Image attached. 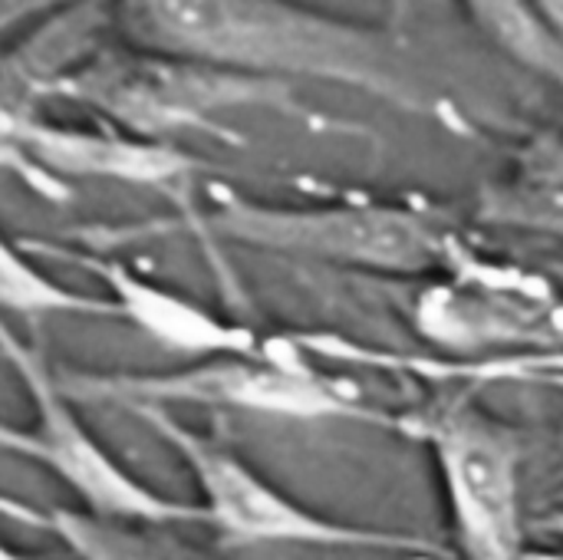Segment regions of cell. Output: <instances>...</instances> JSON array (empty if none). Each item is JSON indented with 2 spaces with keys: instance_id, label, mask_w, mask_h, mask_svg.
<instances>
[{
  "instance_id": "obj_1",
  "label": "cell",
  "mask_w": 563,
  "mask_h": 560,
  "mask_svg": "<svg viewBox=\"0 0 563 560\" xmlns=\"http://www.w3.org/2000/svg\"><path fill=\"white\" fill-rule=\"evenodd\" d=\"M125 30L175 59L251 79L317 76L412 102L399 40L297 0H122Z\"/></svg>"
},
{
  "instance_id": "obj_15",
  "label": "cell",
  "mask_w": 563,
  "mask_h": 560,
  "mask_svg": "<svg viewBox=\"0 0 563 560\" xmlns=\"http://www.w3.org/2000/svg\"><path fill=\"white\" fill-rule=\"evenodd\" d=\"M0 560H20V558H13V554H7V551L0 548Z\"/></svg>"
},
{
  "instance_id": "obj_3",
  "label": "cell",
  "mask_w": 563,
  "mask_h": 560,
  "mask_svg": "<svg viewBox=\"0 0 563 560\" xmlns=\"http://www.w3.org/2000/svg\"><path fill=\"white\" fill-rule=\"evenodd\" d=\"M63 393L82 403H109L142 409H165L172 403L234 406L277 416H323L336 413L340 399L317 376L247 356H211L201 366L165 376H63Z\"/></svg>"
},
{
  "instance_id": "obj_11",
  "label": "cell",
  "mask_w": 563,
  "mask_h": 560,
  "mask_svg": "<svg viewBox=\"0 0 563 560\" xmlns=\"http://www.w3.org/2000/svg\"><path fill=\"white\" fill-rule=\"evenodd\" d=\"M0 310L10 314H109L115 317L112 300H92L66 290L63 284L49 281L36 271L3 234H0Z\"/></svg>"
},
{
  "instance_id": "obj_14",
  "label": "cell",
  "mask_w": 563,
  "mask_h": 560,
  "mask_svg": "<svg viewBox=\"0 0 563 560\" xmlns=\"http://www.w3.org/2000/svg\"><path fill=\"white\" fill-rule=\"evenodd\" d=\"M409 7H412V0H389V13H393V20L399 23V20L409 13Z\"/></svg>"
},
{
  "instance_id": "obj_12",
  "label": "cell",
  "mask_w": 563,
  "mask_h": 560,
  "mask_svg": "<svg viewBox=\"0 0 563 560\" xmlns=\"http://www.w3.org/2000/svg\"><path fill=\"white\" fill-rule=\"evenodd\" d=\"M528 7L534 10L541 26L551 33V40L563 50V0H528Z\"/></svg>"
},
{
  "instance_id": "obj_9",
  "label": "cell",
  "mask_w": 563,
  "mask_h": 560,
  "mask_svg": "<svg viewBox=\"0 0 563 560\" xmlns=\"http://www.w3.org/2000/svg\"><path fill=\"white\" fill-rule=\"evenodd\" d=\"M46 525L79 560H211L168 531H155L162 525L112 521L86 512H53Z\"/></svg>"
},
{
  "instance_id": "obj_13",
  "label": "cell",
  "mask_w": 563,
  "mask_h": 560,
  "mask_svg": "<svg viewBox=\"0 0 563 560\" xmlns=\"http://www.w3.org/2000/svg\"><path fill=\"white\" fill-rule=\"evenodd\" d=\"M56 0H0V30H7L10 23H16L26 13H36L43 7H49Z\"/></svg>"
},
{
  "instance_id": "obj_6",
  "label": "cell",
  "mask_w": 563,
  "mask_h": 560,
  "mask_svg": "<svg viewBox=\"0 0 563 560\" xmlns=\"http://www.w3.org/2000/svg\"><path fill=\"white\" fill-rule=\"evenodd\" d=\"M442 459L465 535L482 560H518L515 475L505 446L478 426H452Z\"/></svg>"
},
{
  "instance_id": "obj_4",
  "label": "cell",
  "mask_w": 563,
  "mask_h": 560,
  "mask_svg": "<svg viewBox=\"0 0 563 560\" xmlns=\"http://www.w3.org/2000/svg\"><path fill=\"white\" fill-rule=\"evenodd\" d=\"M142 416L188 462L205 495V515L231 541H373L307 515L231 452L181 429L172 416H165V409H142Z\"/></svg>"
},
{
  "instance_id": "obj_7",
  "label": "cell",
  "mask_w": 563,
  "mask_h": 560,
  "mask_svg": "<svg viewBox=\"0 0 563 560\" xmlns=\"http://www.w3.org/2000/svg\"><path fill=\"white\" fill-rule=\"evenodd\" d=\"M89 274H96L112 294L115 317H125L158 347L195 356H247L254 353V337L241 327L221 323L191 300L145 281L135 267L112 257H79Z\"/></svg>"
},
{
  "instance_id": "obj_2",
  "label": "cell",
  "mask_w": 563,
  "mask_h": 560,
  "mask_svg": "<svg viewBox=\"0 0 563 560\" xmlns=\"http://www.w3.org/2000/svg\"><path fill=\"white\" fill-rule=\"evenodd\" d=\"M0 353L13 363L20 383L33 396V429H7L0 426V449L40 462L53 472L82 505L86 515L112 518V521H139V525H172L181 518H195L198 512L181 508L158 492L145 488L132 472H125L79 422L73 399L63 393L59 376L49 373L40 353L20 343L0 323Z\"/></svg>"
},
{
  "instance_id": "obj_10",
  "label": "cell",
  "mask_w": 563,
  "mask_h": 560,
  "mask_svg": "<svg viewBox=\"0 0 563 560\" xmlns=\"http://www.w3.org/2000/svg\"><path fill=\"white\" fill-rule=\"evenodd\" d=\"M472 20L515 59L563 86V50L541 26L528 0H462Z\"/></svg>"
},
{
  "instance_id": "obj_8",
  "label": "cell",
  "mask_w": 563,
  "mask_h": 560,
  "mask_svg": "<svg viewBox=\"0 0 563 560\" xmlns=\"http://www.w3.org/2000/svg\"><path fill=\"white\" fill-rule=\"evenodd\" d=\"M3 135L16 162L33 158L46 175H86V178H119L135 185H162L191 168V162L165 145L102 139L86 132H63L49 125H33L26 119H0Z\"/></svg>"
},
{
  "instance_id": "obj_5",
  "label": "cell",
  "mask_w": 563,
  "mask_h": 560,
  "mask_svg": "<svg viewBox=\"0 0 563 560\" xmlns=\"http://www.w3.org/2000/svg\"><path fill=\"white\" fill-rule=\"evenodd\" d=\"M224 231L254 244L303 248L343 254L373 264H419L429 257V234L393 211H261L231 205L221 215Z\"/></svg>"
}]
</instances>
